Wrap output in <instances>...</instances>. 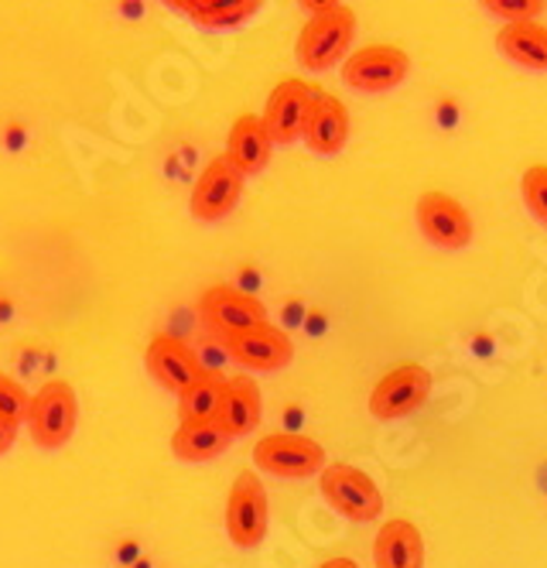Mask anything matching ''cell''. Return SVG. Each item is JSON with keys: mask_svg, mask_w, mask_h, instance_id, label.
<instances>
[{"mask_svg": "<svg viewBox=\"0 0 547 568\" xmlns=\"http://www.w3.org/2000/svg\"><path fill=\"white\" fill-rule=\"evenodd\" d=\"M205 4H213V0H192V11H199V8H205ZM189 11V14H192Z\"/></svg>", "mask_w": 547, "mask_h": 568, "instance_id": "cell-29", "label": "cell"}, {"mask_svg": "<svg viewBox=\"0 0 547 568\" xmlns=\"http://www.w3.org/2000/svg\"><path fill=\"white\" fill-rule=\"evenodd\" d=\"M373 565L376 568H425V538H421L417 527L404 517L387 520L373 541Z\"/></svg>", "mask_w": 547, "mask_h": 568, "instance_id": "cell-16", "label": "cell"}, {"mask_svg": "<svg viewBox=\"0 0 547 568\" xmlns=\"http://www.w3.org/2000/svg\"><path fill=\"white\" fill-rule=\"evenodd\" d=\"M302 138H305L312 154H322V158L340 154L346 148V141H350V110H346V103L315 87Z\"/></svg>", "mask_w": 547, "mask_h": 568, "instance_id": "cell-14", "label": "cell"}, {"mask_svg": "<svg viewBox=\"0 0 547 568\" xmlns=\"http://www.w3.org/2000/svg\"><path fill=\"white\" fill-rule=\"evenodd\" d=\"M144 363H148V374L172 394H185L205 371L195 356V349L175 336H154L144 349Z\"/></svg>", "mask_w": 547, "mask_h": 568, "instance_id": "cell-13", "label": "cell"}, {"mask_svg": "<svg viewBox=\"0 0 547 568\" xmlns=\"http://www.w3.org/2000/svg\"><path fill=\"white\" fill-rule=\"evenodd\" d=\"M417 226L428 236V243L442 251H462L473 243V216L462 202L448 192H425L414 206Z\"/></svg>", "mask_w": 547, "mask_h": 568, "instance_id": "cell-9", "label": "cell"}, {"mask_svg": "<svg viewBox=\"0 0 547 568\" xmlns=\"http://www.w3.org/2000/svg\"><path fill=\"white\" fill-rule=\"evenodd\" d=\"M243 185H246V175L233 165L230 154H216L199 172V179L192 185L189 213L199 223H220V220H226L236 210V202L243 195Z\"/></svg>", "mask_w": 547, "mask_h": 568, "instance_id": "cell-7", "label": "cell"}, {"mask_svg": "<svg viewBox=\"0 0 547 568\" xmlns=\"http://www.w3.org/2000/svg\"><path fill=\"white\" fill-rule=\"evenodd\" d=\"M318 568H359L353 558H328V561H322Z\"/></svg>", "mask_w": 547, "mask_h": 568, "instance_id": "cell-27", "label": "cell"}, {"mask_svg": "<svg viewBox=\"0 0 547 568\" xmlns=\"http://www.w3.org/2000/svg\"><path fill=\"white\" fill-rule=\"evenodd\" d=\"M254 463L257 469L281 479H308L325 469V449L308 435L274 432L254 445Z\"/></svg>", "mask_w": 547, "mask_h": 568, "instance_id": "cell-8", "label": "cell"}, {"mask_svg": "<svg viewBox=\"0 0 547 568\" xmlns=\"http://www.w3.org/2000/svg\"><path fill=\"white\" fill-rule=\"evenodd\" d=\"M199 312L209 326H216L226 336H236V333H246V329H257L267 322V308L261 298L246 295V292H236L230 284H220V288H209L199 302Z\"/></svg>", "mask_w": 547, "mask_h": 568, "instance_id": "cell-12", "label": "cell"}, {"mask_svg": "<svg viewBox=\"0 0 547 568\" xmlns=\"http://www.w3.org/2000/svg\"><path fill=\"white\" fill-rule=\"evenodd\" d=\"M520 195L530 216L547 226V165H530L520 179Z\"/></svg>", "mask_w": 547, "mask_h": 568, "instance_id": "cell-22", "label": "cell"}, {"mask_svg": "<svg viewBox=\"0 0 547 568\" xmlns=\"http://www.w3.org/2000/svg\"><path fill=\"white\" fill-rule=\"evenodd\" d=\"M356 38V11L340 4L332 11L312 14L294 42V59L305 72H328L335 65H343L350 59Z\"/></svg>", "mask_w": 547, "mask_h": 568, "instance_id": "cell-1", "label": "cell"}, {"mask_svg": "<svg viewBox=\"0 0 547 568\" xmlns=\"http://www.w3.org/2000/svg\"><path fill=\"white\" fill-rule=\"evenodd\" d=\"M312 97H315V87L305 83V79H298V75L281 79V83L271 90L267 106H264L261 116H264V128H267V134H271L274 144H284L287 148L294 141H302Z\"/></svg>", "mask_w": 547, "mask_h": 568, "instance_id": "cell-10", "label": "cell"}, {"mask_svg": "<svg viewBox=\"0 0 547 568\" xmlns=\"http://www.w3.org/2000/svg\"><path fill=\"white\" fill-rule=\"evenodd\" d=\"M496 49L527 72H547V24L517 21L496 31Z\"/></svg>", "mask_w": 547, "mask_h": 568, "instance_id": "cell-18", "label": "cell"}, {"mask_svg": "<svg viewBox=\"0 0 547 568\" xmlns=\"http://www.w3.org/2000/svg\"><path fill=\"white\" fill-rule=\"evenodd\" d=\"M14 438H18V425H11V422H0V456H4V453L11 449Z\"/></svg>", "mask_w": 547, "mask_h": 568, "instance_id": "cell-26", "label": "cell"}, {"mask_svg": "<svg viewBox=\"0 0 547 568\" xmlns=\"http://www.w3.org/2000/svg\"><path fill=\"white\" fill-rule=\"evenodd\" d=\"M340 4H343V0H298V8L308 11V14H322V11H332Z\"/></svg>", "mask_w": 547, "mask_h": 568, "instance_id": "cell-25", "label": "cell"}, {"mask_svg": "<svg viewBox=\"0 0 547 568\" xmlns=\"http://www.w3.org/2000/svg\"><path fill=\"white\" fill-rule=\"evenodd\" d=\"M168 8H175V11H185V0H164Z\"/></svg>", "mask_w": 547, "mask_h": 568, "instance_id": "cell-28", "label": "cell"}, {"mask_svg": "<svg viewBox=\"0 0 547 568\" xmlns=\"http://www.w3.org/2000/svg\"><path fill=\"white\" fill-rule=\"evenodd\" d=\"M264 8V0H213V4H205L199 11H192L189 18L199 24V28H236L243 21H250L257 11Z\"/></svg>", "mask_w": 547, "mask_h": 568, "instance_id": "cell-21", "label": "cell"}, {"mask_svg": "<svg viewBox=\"0 0 547 568\" xmlns=\"http://www.w3.org/2000/svg\"><path fill=\"white\" fill-rule=\"evenodd\" d=\"M274 141L264 128V116L257 113H240L230 128L226 138V154L233 165L250 179V175H261L271 165V154H274Z\"/></svg>", "mask_w": 547, "mask_h": 568, "instance_id": "cell-15", "label": "cell"}, {"mask_svg": "<svg viewBox=\"0 0 547 568\" xmlns=\"http://www.w3.org/2000/svg\"><path fill=\"white\" fill-rule=\"evenodd\" d=\"M223 390L226 381L220 374H202L182 397H179V415L182 422H220L223 412Z\"/></svg>", "mask_w": 547, "mask_h": 568, "instance_id": "cell-20", "label": "cell"}, {"mask_svg": "<svg viewBox=\"0 0 547 568\" xmlns=\"http://www.w3.org/2000/svg\"><path fill=\"white\" fill-rule=\"evenodd\" d=\"M79 422V397L69 381H49L31 394L28 432L41 449H62Z\"/></svg>", "mask_w": 547, "mask_h": 568, "instance_id": "cell-3", "label": "cell"}, {"mask_svg": "<svg viewBox=\"0 0 547 568\" xmlns=\"http://www.w3.org/2000/svg\"><path fill=\"white\" fill-rule=\"evenodd\" d=\"M267 527H271L267 490L257 473L243 469L226 497V535L236 548L250 551L267 538Z\"/></svg>", "mask_w": 547, "mask_h": 568, "instance_id": "cell-4", "label": "cell"}, {"mask_svg": "<svg viewBox=\"0 0 547 568\" xmlns=\"http://www.w3.org/2000/svg\"><path fill=\"white\" fill-rule=\"evenodd\" d=\"M432 394V374L421 363H401V367L387 371L376 381L369 394V415L376 422H401L411 418L414 412L425 408Z\"/></svg>", "mask_w": 547, "mask_h": 568, "instance_id": "cell-6", "label": "cell"}, {"mask_svg": "<svg viewBox=\"0 0 547 568\" xmlns=\"http://www.w3.org/2000/svg\"><path fill=\"white\" fill-rule=\"evenodd\" d=\"M318 490L325 497V504L343 514L346 520L356 524H369L384 514V494L381 486L373 483L369 473L346 466V463H332L318 473Z\"/></svg>", "mask_w": 547, "mask_h": 568, "instance_id": "cell-2", "label": "cell"}, {"mask_svg": "<svg viewBox=\"0 0 547 568\" xmlns=\"http://www.w3.org/2000/svg\"><path fill=\"white\" fill-rule=\"evenodd\" d=\"M264 418V400H261V387L254 377H230L226 390H223V412H220V425L233 435L243 438L250 435Z\"/></svg>", "mask_w": 547, "mask_h": 568, "instance_id": "cell-17", "label": "cell"}, {"mask_svg": "<svg viewBox=\"0 0 547 568\" xmlns=\"http://www.w3.org/2000/svg\"><path fill=\"white\" fill-rule=\"evenodd\" d=\"M233 445V435L220 422H182L172 435V453L182 463H213Z\"/></svg>", "mask_w": 547, "mask_h": 568, "instance_id": "cell-19", "label": "cell"}, {"mask_svg": "<svg viewBox=\"0 0 547 568\" xmlns=\"http://www.w3.org/2000/svg\"><path fill=\"white\" fill-rule=\"evenodd\" d=\"M411 72V55L397 45L373 42L350 52L343 62V83L356 93H391L397 90Z\"/></svg>", "mask_w": 547, "mask_h": 568, "instance_id": "cell-5", "label": "cell"}, {"mask_svg": "<svg viewBox=\"0 0 547 568\" xmlns=\"http://www.w3.org/2000/svg\"><path fill=\"white\" fill-rule=\"evenodd\" d=\"M28 412H31V394L18 381L0 374V422H11L21 428L28 422Z\"/></svg>", "mask_w": 547, "mask_h": 568, "instance_id": "cell-23", "label": "cell"}, {"mask_svg": "<svg viewBox=\"0 0 547 568\" xmlns=\"http://www.w3.org/2000/svg\"><path fill=\"white\" fill-rule=\"evenodd\" d=\"M479 4L493 18L517 24V21H537L547 8V0H479Z\"/></svg>", "mask_w": 547, "mask_h": 568, "instance_id": "cell-24", "label": "cell"}, {"mask_svg": "<svg viewBox=\"0 0 547 568\" xmlns=\"http://www.w3.org/2000/svg\"><path fill=\"white\" fill-rule=\"evenodd\" d=\"M226 349L250 374H277L294 356V343L287 339V333L271 326V322H264V326H257V329L226 336Z\"/></svg>", "mask_w": 547, "mask_h": 568, "instance_id": "cell-11", "label": "cell"}]
</instances>
